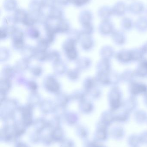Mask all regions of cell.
<instances>
[{"label":"cell","mask_w":147,"mask_h":147,"mask_svg":"<svg viewBox=\"0 0 147 147\" xmlns=\"http://www.w3.org/2000/svg\"><path fill=\"white\" fill-rule=\"evenodd\" d=\"M123 93L119 86L111 87L108 94L109 105L111 111H116L123 107Z\"/></svg>","instance_id":"6da1fadb"},{"label":"cell","mask_w":147,"mask_h":147,"mask_svg":"<svg viewBox=\"0 0 147 147\" xmlns=\"http://www.w3.org/2000/svg\"><path fill=\"white\" fill-rule=\"evenodd\" d=\"M62 48L66 58L70 61H75L78 59L79 53L76 41L67 39L63 43Z\"/></svg>","instance_id":"7a4b0ae2"},{"label":"cell","mask_w":147,"mask_h":147,"mask_svg":"<svg viewBox=\"0 0 147 147\" xmlns=\"http://www.w3.org/2000/svg\"><path fill=\"white\" fill-rule=\"evenodd\" d=\"M43 86L45 90L50 93L57 94L60 92V83L54 75L47 76L43 80Z\"/></svg>","instance_id":"3957f363"},{"label":"cell","mask_w":147,"mask_h":147,"mask_svg":"<svg viewBox=\"0 0 147 147\" xmlns=\"http://www.w3.org/2000/svg\"><path fill=\"white\" fill-rule=\"evenodd\" d=\"M128 92L129 96L135 97L144 96L147 93V84L135 80L129 84Z\"/></svg>","instance_id":"277c9868"},{"label":"cell","mask_w":147,"mask_h":147,"mask_svg":"<svg viewBox=\"0 0 147 147\" xmlns=\"http://www.w3.org/2000/svg\"><path fill=\"white\" fill-rule=\"evenodd\" d=\"M114 58L123 65H128L133 62L131 51L128 49H122L116 52Z\"/></svg>","instance_id":"5b68a950"},{"label":"cell","mask_w":147,"mask_h":147,"mask_svg":"<svg viewBox=\"0 0 147 147\" xmlns=\"http://www.w3.org/2000/svg\"><path fill=\"white\" fill-rule=\"evenodd\" d=\"M115 30L114 26L110 20L102 21L98 27L99 33L104 37L111 36Z\"/></svg>","instance_id":"8992f818"},{"label":"cell","mask_w":147,"mask_h":147,"mask_svg":"<svg viewBox=\"0 0 147 147\" xmlns=\"http://www.w3.org/2000/svg\"><path fill=\"white\" fill-rule=\"evenodd\" d=\"M111 37L113 43L117 46H123L127 43V36L123 30H115Z\"/></svg>","instance_id":"52a82bcc"},{"label":"cell","mask_w":147,"mask_h":147,"mask_svg":"<svg viewBox=\"0 0 147 147\" xmlns=\"http://www.w3.org/2000/svg\"><path fill=\"white\" fill-rule=\"evenodd\" d=\"M116 52L113 47L109 45L103 46L100 49L99 55L102 59L110 60L114 58Z\"/></svg>","instance_id":"ba28073f"},{"label":"cell","mask_w":147,"mask_h":147,"mask_svg":"<svg viewBox=\"0 0 147 147\" xmlns=\"http://www.w3.org/2000/svg\"><path fill=\"white\" fill-rule=\"evenodd\" d=\"M138 106V101L137 98L129 96L123 100L122 108L125 111L127 112L133 111L137 109Z\"/></svg>","instance_id":"9c48e42d"},{"label":"cell","mask_w":147,"mask_h":147,"mask_svg":"<svg viewBox=\"0 0 147 147\" xmlns=\"http://www.w3.org/2000/svg\"><path fill=\"white\" fill-rule=\"evenodd\" d=\"M80 41L82 49L85 51H90L95 47V40L91 36L83 35Z\"/></svg>","instance_id":"30bf717a"},{"label":"cell","mask_w":147,"mask_h":147,"mask_svg":"<svg viewBox=\"0 0 147 147\" xmlns=\"http://www.w3.org/2000/svg\"><path fill=\"white\" fill-rule=\"evenodd\" d=\"M97 72L109 73L112 70V64L110 60L102 59L98 61L96 65Z\"/></svg>","instance_id":"8fae6325"},{"label":"cell","mask_w":147,"mask_h":147,"mask_svg":"<svg viewBox=\"0 0 147 147\" xmlns=\"http://www.w3.org/2000/svg\"><path fill=\"white\" fill-rule=\"evenodd\" d=\"M121 74L122 82L128 84V85L135 81V79L137 78L134 70L133 71L130 69L125 70Z\"/></svg>","instance_id":"7c38bea8"},{"label":"cell","mask_w":147,"mask_h":147,"mask_svg":"<svg viewBox=\"0 0 147 147\" xmlns=\"http://www.w3.org/2000/svg\"><path fill=\"white\" fill-rule=\"evenodd\" d=\"M20 52L22 58L30 60L33 58H34L37 52V50L36 47L28 45L24 46Z\"/></svg>","instance_id":"4fadbf2b"},{"label":"cell","mask_w":147,"mask_h":147,"mask_svg":"<svg viewBox=\"0 0 147 147\" xmlns=\"http://www.w3.org/2000/svg\"><path fill=\"white\" fill-rule=\"evenodd\" d=\"M92 65V61L88 57H82L76 60L77 68L81 71H85L90 68Z\"/></svg>","instance_id":"5bb4252c"},{"label":"cell","mask_w":147,"mask_h":147,"mask_svg":"<svg viewBox=\"0 0 147 147\" xmlns=\"http://www.w3.org/2000/svg\"><path fill=\"white\" fill-rule=\"evenodd\" d=\"M112 9L113 15L117 16H122L126 14L127 10H128V7L123 2L119 1L114 5Z\"/></svg>","instance_id":"9a60e30c"},{"label":"cell","mask_w":147,"mask_h":147,"mask_svg":"<svg viewBox=\"0 0 147 147\" xmlns=\"http://www.w3.org/2000/svg\"><path fill=\"white\" fill-rule=\"evenodd\" d=\"M55 102L56 105L66 107L71 101L70 95L64 92H60L56 94Z\"/></svg>","instance_id":"2e32d148"},{"label":"cell","mask_w":147,"mask_h":147,"mask_svg":"<svg viewBox=\"0 0 147 147\" xmlns=\"http://www.w3.org/2000/svg\"><path fill=\"white\" fill-rule=\"evenodd\" d=\"M17 73L14 67L9 65L4 66L2 69L1 72V79L11 80L15 76Z\"/></svg>","instance_id":"e0dca14e"},{"label":"cell","mask_w":147,"mask_h":147,"mask_svg":"<svg viewBox=\"0 0 147 147\" xmlns=\"http://www.w3.org/2000/svg\"><path fill=\"white\" fill-rule=\"evenodd\" d=\"M108 77L109 86L111 87L119 86L122 82L121 74L115 71L111 70L108 73Z\"/></svg>","instance_id":"ac0fdd59"},{"label":"cell","mask_w":147,"mask_h":147,"mask_svg":"<svg viewBox=\"0 0 147 147\" xmlns=\"http://www.w3.org/2000/svg\"><path fill=\"white\" fill-rule=\"evenodd\" d=\"M130 51H131L133 62L139 63L144 59L146 58L145 56L146 54H145L141 47L134 48L131 49Z\"/></svg>","instance_id":"d6986e66"},{"label":"cell","mask_w":147,"mask_h":147,"mask_svg":"<svg viewBox=\"0 0 147 147\" xmlns=\"http://www.w3.org/2000/svg\"><path fill=\"white\" fill-rule=\"evenodd\" d=\"M83 86V90L87 93L91 90L99 85L95 77H88L85 79Z\"/></svg>","instance_id":"ffe728a7"},{"label":"cell","mask_w":147,"mask_h":147,"mask_svg":"<svg viewBox=\"0 0 147 147\" xmlns=\"http://www.w3.org/2000/svg\"><path fill=\"white\" fill-rule=\"evenodd\" d=\"M68 70L66 64L61 60L53 64L54 72L57 76H63L66 74Z\"/></svg>","instance_id":"44dd1931"},{"label":"cell","mask_w":147,"mask_h":147,"mask_svg":"<svg viewBox=\"0 0 147 147\" xmlns=\"http://www.w3.org/2000/svg\"><path fill=\"white\" fill-rule=\"evenodd\" d=\"M70 96L71 101L72 100L79 103L86 99L88 95L87 92L83 89L74 91Z\"/></svg>","instance_id":"7402d4cb"},{"label":"cell","mask_w":147,"mask_h":147,"mask_svg":"<svg viewBox=\"0 0 147 147\" xmlns=\"http://www.w3.org/2000/svg\"><path fill=\"white\" fill-rule=\"evenodd\" d=\"M42 101L40 95L37 92H31L28 96V104L33 107L40 105Z\"/></svg>","instance_id":"603a6c76"},{"label":"cell","mask_w":147,"mask_h":147,"mask_svg":"<svg viewBox=\"0 0 147 147\" xmlns=\"http://www.w3.org/2000/svg\"><path fill=\"white\" fill-rule=\"evenodd\" d=\"M128 10L133 14H140L145 10V6L140 2H134L129 6Z\"/></svg>","instance_id":"cb8c5ba5"},{"label":"cell","mask_w":147,"mask_h":147,"mask_svg":"<svg viewBox=\"0 0 147 147\" xmlns=\"http://www.w3.org/2000/svg\"><path fill=\"white\" fill-rule=\"evenodd\" d=\"M135 28L139 32L145 33L147 31V16H141L135 23Z\"/></svg>","instance_id":"d4e9b609"},{"label":"cell","mask_w":147,"mask_h":147,"mask_svg":"<svg viewBox=\"0 0 147 147\" xmlns=\"http://www.w3.org/2000/svg\"><path fill=\"white\" fill-rule=\"evenodd\" d=\"M29 60L22 58L16 62L14 67L17 73H22L29 69Z\"/></svg>","instance_id":"484cf974"},{"label":"cell","mask_w":147,"mask_h":147,"mask_svg":"<svg viewBox=\"0 0 147 147\" xmlns=\"http://www.w3.org/2000/svg\"><path fill=\"white\" fill-rule=\"evenodd\" d=\"M95 78L98 85L102 86H109L108 73L97 72Z\"/></svg>","instance_id":"4316f807"},{"label":"cell","mask_w":147,"mask_h":147,"mask_svg":"<svg viewBox=\"0 0 147 147\" xmlns=\"http://www.w3.org/2000/svg\"><path fill=\"white\" fill-rule=\"evenodd\" d=\"M55 104V102L51 99H46L42 100L39 105L41 109L46 113L54 110L56 105Z\"/></svg>","instance_id":"83f0119b"},{"label":"cell","mask_w":147,"mask_h":147,"mask_svg":"<svg viewBox=\"0 0 147 147\" xmlns=\"http://www.w3.org/2000/svg\"><path fill=\"white\" fill-rule=\"evenodd\" d=\"M79 109L83 113H89L94 109V104L91 101L86 99L79 102Z\"/></svg>","instance_id":"f1b7e54d"},{"label":"cell","mask_w":147,"mask_h":147,"mask_svg":"<svg viewBox=\"0 0 147 147\" xmlns=\"http://www.w3.org/2000/svg\"><path fill=\"white\" fill-rule=\"evenodd\" d=\"M134 71L136 78L141 79L147 78V67L142 63H138Z\"/></svg>","instance_id":"f546056e"},{"label":"cell","mask_w":147,"mask_h":147,"mask_svg":"<svg viewBox=\"0 0 147 147\" xmlns=\"http://www.w3.org/2000/svg\"><path fill=\"white\" fill-rule=\"evenodd\" d=\"M121 26L122 30L124 32H129L135 27V23L130 18L126 17L122 20Z\"/></svg>","instance_id":"4dcf8cb0"},{"label":"cell","mask_w":147,"mask_h":147,"mask_svg":"<svg viewBox=\"0 0 147 147\" xmlns=\"http://www.w3.org/2000/svg\"><path fill=\"white\" fill-rule=\"evenodd\" d=\"M100 17L102 19V21L110 20L112 15H113V11L112 8L108 7H104L100 9Z\"/></svg>","instance_id":"1f68e13d"},{"label":"cell","mask_w":147,"mask_h":147,"mask_svg":"<svg viewBox=\"0 0 147 147\" xmlns=\"http://www.w3.org/2000/svg\"><path fill=\"white\" fill-rule=\"evenodd\" d=\"M66 75L69 80L75 82L80 78V71L77 68L70 69L67 71Z\"/></svg>","instance_id":"d6a6232c"},{"label":"cell","mask_w":147,"mask_h":147,"mask_svg":"<svg viewBox=\"0 0 147 147\" xmlns=\"http://www.w3.org/2000/svg\"><path fill=\"white\" fill-rule=\"evenodd\" d=\"M55 27L57 33L68 32L70 30L69 24L65 20L60 21Z\"/></svg>","instance_id":"836d02e7"},{"label":"cell","mask_w":147,"mask_h":147,"mask_svg":"<svg viewBox=\"0 0 147 147\" xmlns=\"http://www.w3.org/2000/svg\"><path fill=\"white\" fill-rule=\"evenodd\" d=\"M61 60L60 53L56 50H52L48 52V60L53 64Z\"/></svg>","instance_id":"e575fe53"},{"label":"cell","mask_w":147,"mask_h":147,"mask_svg":"<svg viewBox=\"0 0 147 147\" xmlns=\"http://www.w3.org/2000/svg\"><path fill=\"white\" fill-rule=\"evenodd\" d=\"M87 95L93 100H97L102 97V89L98 86L91 90L87 93Z\"/></svg>","instance_id":"d590c367"},{"label":"cell","mask_w":147,"mask_h":147,"mask_svg":"<svg viewBox=\"0 0 147 147\" xmlns=\"http://www.w3.org/2000/svg\"><path fill=\"white\" fill-rule=\"evenodd\" d=\"M50 45V44L45 38H42L39 39L35 47L37 51H47Z\"/></svg>","instance_id":"8d00e7d4"},{"label":"cell","mask_w":147,"mask_h":147,"mask_svg":"<svg viewBox=\"0 0 147 147\" xmlns=\"http://www.w3.org/2000/svg\"><path fill=\"white\" fill-rule=\"evenodd\" d=\"M10 80L1 79L0 82V91L7 93L12 87V82Z\"/></svg>","instance_id":"74e56055"},{"label":"cell","mask_w":147,"mask_h":147,"mask_svg":"<svg viewBox=\"0 0 147 147\" xmlns=\"http://www.w3.org/2000/svg\"><path fill=\"white\" fill-rule=\"evenodd\" d=\"M26 34L29 38L33 39H38L40 36L39 30L33 26L29 27V28L27 30Z\"/></svg>","instance_id":"f35d334b"},{"label":"cell","mask_w":147,"mask_h":147,"mask_svg":"<svg viewBox=\"0 0 147 147\" xmlns=\"http://www.w3.org/2000/svg\"><path fill=\"white\" fill-rule=\"evenodd\" d=\"M82 32L77 30H73L68 32V38L76 42L78 41H80L81 38H82Z\"/></svg>","instance_id":"ab89813d"},{"label":"cell","mask_w":147,"mask_h":147,"mask_svg":"<svg viewBox=\"0 0 147 147\" xmlns=\"http://www.w3.org/2000/svg\"><path fill=\"white\" fill-rule=\"evenodd\" d=\"M10 51L6 47H2L0 49V61L4 62L7 61L10 57Z\"/></svg>","instance_id":"60d3db41"},{"label":"cell","mask_w":147,"mask_h":147,"mask_svg":"<svg viewBox=\"0 0 147 147\" xmlns=\"http://www.w3.org/2000/svg\"><path fill=\"white\" fill-rule=\"evenodd\" d=\"M35 59L39 62H44L48 60V51H37Z\"/></svg>","instance_id":"b9f144b4"},{"label":"cell","mask_w":147,"mask_h":147,"mask_svg":"<svg viewBox=\"0 0 147 147\" xmlns=\"http://www.w3.org/2000/svg\"><path fill=\"white\" fill-rule=\"evenodd\" d=\"M30 72L33 77L39 78L42 75L43 69L41 66L40 65H35L30 68Z\"/></svg>","instance_id":"7bdbcfd3"},{"label":"cell","mask_w":147,"mask_h":147,"mask_svg":"<svg viewBox=\"0 0 147 147\" xmlns=\"http://www.w3.org/2000/svg\"><path fill=\"white\" fill-rule=\"evenodd\" d=\"M25 86L27 87L28 90L31 91V92H37L39 88L38 84L36 83V81L33 80H28Z\"/></svg>","instance_id":"ee69618b"},{"label":"cell","mask_w":147,"mask_h":147,"mask_svg":"<svg viewBox=\"0 0 147 147\" xmlns=\"http://www.w3.org/2000/svg\"><path fill=\"white\" fill-rule=\"evenodd\" d=\"M94 32V27L91 24H89L83 26V28L81 32L83 35L91 36Z\"/></svg>","instance_id":"f6af8a7d"},{"label":"cell","mask_w":147,"mask_h":147,"mask_svg":"<svg viewBox=\"0 0 147 147\" xmlns=\"http://www.w3.org/2000/svg\"><path fill=\"white\" fill-rule=\"evenodd\" d=\"M16 83L17 84L20 85H25L27 81V80L26 79L25 77L22 76H18L16 78Z\"/></svg>","instance_id":"bcb514c9"},{"label":"cell","mask_w":147,"mask_h":147,"mask_svg":"<svg viewBox=\"0 0 147 147\" xmlns=\"http://www.w3.org/2000/svg\"><path fill=\"white\" fill-rule=\"evenodd\" d=\"M8 35H9V34L6 28H1V33H0V37H1V40L5 39Z\"/></svg>","instance_id":"7dc6e473"},{"label":"cell","mask_w":147,"mask_h":147,"mask_svg":"<svg viewBox=\"0 0 147 147\" xmlns=\"http://www.w3.org/2000/svg\"><path fill=\"white\" fill-rule=\"evenodd\" d=\"M90 0H74V3L77 6H80L89 2Z\"/></svg>","instance_id":"c3c4849f"},{"label":"cell","mask_w":147,"mask_h":147,"mask_svg":"<svg viewBox=\"0 0 147 147\" xmlns=\"http://www.w3.org/2000/svg\"><path fill=\"white\" fill-rule=\"evenodd\" d=\"M7 99V93H5V92H0V101H1V103L4 102Z\"/></svg>","instance_id":"681fc988"},{"label":"cell","mask_w":147,"mask_h":147,"mask_svg":"<svg viewBox=\"0 0 147 147\" xmlns=\"http://www.w3.org/2000/svg\"><path fill=\"white\" fill-rule=\"evenodd\" d=\"M142 50H143L144 52L145 53L146 55H147V41L146 43H144L142 47H141Z\"/></svg>","instance_id":"f907efd6"},{"label":"cell","mask_w":147,"mask_h":147,"mask_svg":"<svg viewBox=\"0 0 147 147\" xmlns=\"http://www.w3.org/2000/svg\"><path fill=\"white\" fill-rule=\"evenodd\" d=\"M143 102L145 105L147 107V93L143 96Z\"/></svg>","instance_id":"816d5d0a"}]
</instances>
